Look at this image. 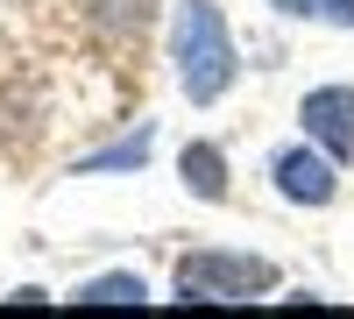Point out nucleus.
Here are the masks:
<instances>
[{
	"label": "nucleus",
	"mask_w": 354,
	"mask_h": 319,
	"mask_svg": "<svg viewBox=\"0 0 354 319\" xmlns=\"http://www.w3.org/2000/svg\"><path fill=\"white\" fill-rule=\"evenodd\" d=\"M142 163H149V121H135L128 142H113V149L85 156V163H78V178H100V170H142Z\"/></svg>",
	"instance_id": "7"
},
{
	"label": "nucleus",
	"mask_w": 354,
	"mask_h": 319,
	"mask_svg": "<svg viewBox=\"0 0 354 319\" xmlns=\"http://www.w3.org/2000/svg\"><path fill=\"white\" fill-rule=\"evenodd\" d=\"M270 185L290 206H333L340 199V163L319 149V142H290V149L270 156Z\"/></svg>",
	"instance_id": "3"
},
{
	"label": "nucleus",
	"mask_w": 354,
	"mask_h": 319,
	"mask_svg": "<svg viewBox=\"0 0 354 319\" xmlns=\"http://www.w3.org/2000/svg\"><path fill=\"white\" fill-rule=\"evenodd\" d=\"M262 291H277V263L241 255V248H185L170 277L177 305H248Z\"/></svg>",
	"instance_id": "2"
},
{
	"label": "nucleus",
	"mask_w": 354,
	"mask_h": 319,
	"mask_svg": "<svg viewBox=\"0 0 354 319\" xmlns=\"http://www.w3.org/2000/svg\"><path fill=\"white\" fill-rule=\"evenodd\" d=\"M177 178H185L192 199H205V206H213V199L234 192V163H227L220 142H185V149H177Z\"/></svg>",
	"instance_id": "5"
},
{
	"label": "nucleus",
	"mask_w": 354,
	"mask_h": 319,
	"mask_svg": "<svg viewBox=\"0 0 354 319\" xmlns=\"http://www.w3.org/2000/svg\"><path fill=\"white\" fill-rule=\"evenodd\" d=\"M319 21H333V28H354V0H319Z\"/></svg>",
	"instance_id": "8"
},
{
	"label": "nucleus",
	"mask_w": 354,
	"mask_h": 319,
	"mask_svg": "<svg viewBox=\"0 0 354 319\" xmlns=\"http://www.w3.org/2000/svg\"><path fill=\"white\" fill-rule=\"evenodd\" d=\"M170 64H177V93L192 107L227 100V85L241 78V50H234V28L213 0H177L170 8Z\"/></svg>",
	"instance_id": "1"
},
{
	"label": "nucleus",
	"mask_w": 354,
	"mask_h": 319,
	"mask_svg": "<svg viewBox=\"0 0 354 319\" xmlns=\"http://www.w3.org/2000/svg\"><path fill=\"white\" fill-rule=\"evenodd\" d=\"M277 15H290V21H305V15H319V0H270Z\"/></svg>",
	"instance_id": "9"
},
{
	"label": "nucleus",
	"mask_w": 354,
	"mask_h": 319,
	"mask_svg": "<svg viewBox=\"0 0 354 319\" xmlns=\"http://www.w3.org/2000/svg\"><path fill=\"white\" fill-rule=\"evenodd\" d=\"M298 128H305V142H319L347 170L354 163V85H312L298 100Z\"/></svg>",
	"instance_id": "4"
},
{
	"label": "nucleus",
	"mask_w": 354,
	"mask_h": 319,
	"mask_svg": "<svg viewBox=\"0 0 354 319\" xmlns=\"http://www.w3.org/2000/svg\"><path fill=\"white\" fill-rule=\"evenodd\" d=\"M71 305H149V284H142L135 270H106V277H85Z\"/></svg>",
	"instance_id": "6"
}]
</instances>
